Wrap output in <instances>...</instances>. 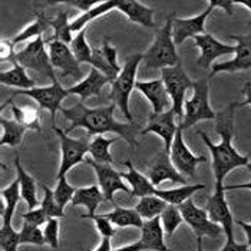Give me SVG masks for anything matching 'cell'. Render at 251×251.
I'll list each match as a JSON object with an SVG mask.
<instances>
[{"label": "cell", "mask_w": 251, "mask_h": 251, "mask_svg": "<svg viewBox=\"0 0 251 251\" xmlns=\"http://www.w3.org/2000/svg\"><path fill=\"white\" fill-rule=\"evenodd\" d=\"M208 4H210V6H213L214 9H215V7H221L224 12H227V15H230V16H231L232 13H234L235 1H232V0H210V1H208Z\"/></svg>", "instance_id": "681fc988"}, {"label": "cell", "mask_w": 251, "mask_h": 251, "mask_svg": "<svg viewBox=\"0 0 251 251\" xmlns=\"http://www.w3.org/2000/svg\"><path fill=\"white\" fill-rule=\"evenodd\" d=\"M95 251H114L112 250V244H111V238L103 237L102 241H100V244L98 246Z\"/></svg>", "instance_id": "9f6ffc18"}, {"label": "cell", "mask_w": 251, "mask_h": 251, "mask_svg": "<svg viewBox=\"0 0 251 251\" xmlns=\"http://www.w3.org/2000/svg\"><path fill=\"white\" fill-rule=\"evenodd\" d=\"M12 114L15 116V121H18L23 126H26L29 131H40L39 125V114L36 109L30 106H18L15 103H10Z\"/></svg>", "instance_id": "74e56055"}, {"label": "cell", "mask_w": 251, "mask_h": 251, "mask_svg": "<svg viewBox=\"0 0 251 251\" xmlns=\"http://www.w3.org/2000/svg\"><path fill=\"white\" fill-rule=\"evenodd\" d=\"M111 83V80L105 76L102 72H99L95 68H91L89 75L82 79L80 82H77L76 85L68 88L69 95H79L80 102H85L88 98L99 97L103 86Z\"/></svg>", "instance_id": "7402d4cb"}, {"label": "cell", "mask_w": 251, "mask_h": 251, "mask_svg": "<svg viewBox=\"0 0 251 251\" xmlns=\"http://www.w3.org/2000/svg\"><path fill=\"white\" fill-rule=\"evenodd\" d=\"M243 92L246 95V99L244 102H238V108H243V106H247V105H251V83L247 82L243 88Z\"/></svg>", "instance_id": "db71d44e"}, {"label": "cell", "mask_w": 251, "mask_h": 251, "mask_svg": "<svg viewBox=\"0 0 251 251\" xmlns=\"http://www.w3.org/2000/svg\"><path fill=\"white\" fill-rule=\"evenodd\" d=\"M161 79L165 85L168 97L171 99V109L176 115L178 125L184 118V105H185V94L188 89H193L194 82L185 74L182 63L174 68H165L161 71Z\"/></svg>", "instance_id": "8992f818"}, {"label": "cell", "mask_w": 251, "mask_h": 251, "mask_svg": "<svg viewBox=\"0 0 251 251\" xmlns=\"http://www.w3.org/2000/svg\"><path fill=\"white\" fill-rule=\"evenodd\" d=\"M99 3L100 1H95V0H72V1H66V4L76 7L79 10H82L83 13L89 12L91 9H94Z\"/></svg>", "instance_id": "c3c4849f"}, {"label": "cell", "mask_w": 251, "mask_h": 251, "mask_svg": "<svg viewBox=\"0 0 251 251\" xmlns=\"http://www.w3.org/2000/svg\"><path fill=\"white\" fill-rule=\"evenodd\" d=\"M18 95H25V97L32 98L38 102V105L42 109L49 111L52 125L55 126V119H56V112L62 109L60 103L65 98L69 97L68 89H65L58 80L52 82L49 86H42V88H32V89H25V91H13L10 99H13Z\"/></svg>", "instance_id": "9c48e42d"}, {"label": "cell", "mask_w": 251, "mask_h": 251, "mask_svg": "<svg viewBox=\"0 0 251 251\" xmlns=\"http://www.w3.org/2000/svg\"><path fill=\"white\" fill-rule=\"evenodd\" d=\"M55 198L58 201L59 207L62 210H65L66 204L68 202H72V198L76 193V188H74L68 181H66V176L58 179V184H56V188H55Z\"/></svg>", "instance_id": "ee69618b"}, {"label": "cell", "mask_w": 251, "mask_h": 251, "mask_svg": "<svg viewBox=\"0 0 251 251\" xmlns=\"http://www.w3.org/2000/svg\"><path fill=\"white\" fill-rule=\"evenodd\" d=\"M114 251H145V246L142 244V241H136V243H131V244H126V246H122V247H118Z\"/></svg>", "instance_id": "f5cc1de1"}, {"label": "cell", "mask_w": 251, "mask_h": 251, "mask_svg": "<svg viewBox=\"0 0 251 251\" xmlns=\"http://www.w3.org/2000/svg\"><path fill=\"white\" fill-rule=\"evenodd\" d=\"M249 244H241V243H237L234 238H227L224 247L218 251H249Z\"/></svg>", "instance_id": "f907efd6"}, {"label": "cell", "mask_w": 251, "mask_h": 251, "mask_svg": "<svg viewBox=\"0 0 251 251\" xmlns=\"http://www.w3.org/2000/svg\"><path fill=\"white\" fill-rule=\"evenodd\" d=\"M194 46L198 48L201 50V55L198 58V65L204 69H210L213 68V63L215 59L221 58L224 55H231L235 53V46L231 45H226L223 42H220L218 39H215L211 33H205V35H200L194 38Z\"/></svg>", "instance_id": "ac0fdd59"}, {"label": "cell", "mask_w": 251, "mask_h": 251, "mask_svg": "<svg viewBox=\"0 0 251 251\" xmlns=\"http://www.w3.org/2000/svg\"><path fill=\"white\" fill-rule=\"evenodd\" d=\"M22 218H23V223H27V224H30V226H36V227H40V226L46 224L48 220H49L48 214L45 213L42 208L30 210V211L23 214Z\"/></svg>", "instance_id": "7dc6e473"}, {"label": "cell", "mask_w": 251, "mask_h": 251, "mask_svg": "<svg viewBox=\"0 0 251 251\" xmlns=\"http://www.w3.org/2000/svg\"><path fill=\"white\" fill-rule=\"evenodd\" d=\"M148 178L155 187H158L159 184H162L165 181H170L173 184L187 185L185 184L187 179L175 168L173 161H171V156L165 151L158 152L154 156V159L150 162V165H148Z\"/></svg>", "instance_id": "2e32d148"}, {"label": "cell", "mask_w": 251, "mask_h": 251, "mask_svg": "<svg viewBox=\"0 0 251 251\" xmlns=\"http://www.w3.org/2000/svg\"><path fill=\"white\" fill-rule=\"evenodd\" d=\"M50 32L49 23H48V16L45 15V12H39L36 15V20L33 23H30L29 26H26L20 33H18L15 38L12 39L13 45H19L25 40H33V39L43 36V33Z\"/></svg>", "instance_id": "e575fe53"}, {"label": "cell", "mask_w": 251, "mask_h": 251, "mask_svg": "<svg viewBox=\"0 0 251 251\" xmlns=\"http://www.w3.org/2000/svg\"><path fill=\"white\" fill-rule=\"evenodd\" d=\"M1 197L4 200V213L1 214V226H12V217L16 211V205L22 198L20 182L16 178L10 185L1 190Z\"/></svg>", "instance_id": "1f68e13d"}, {"label": "cell", "mask_w": 251, "mask_h": 251, "mask_svg": "<svg viewBox=\"0 0 251 251\" xmlns=\"http://www.w3.org/2000/svg\"><path fill=\"white\" fill-rule=\"evenodd\" d=\"M135 89L147 98L152 106L155 115L164 114V111L170 106V97L165 89L162 79H152L145 82H136Z\"/></svg>", "instance_id": "44dd1931"}, {"label": "cell", "mask_w": 251, "mask_h": 251, "mask_svg": "<svg viewBox=\"0 0 251 251\" xmlns=\"http://www.w3.org/2000/svg\"><path fill=\"white\" fill-rule=\"evenodd\" d=\"M71 49L79 63H91L94 49L86 42V29L80 30L74 36V40L71 43Z\"/></svg>", "instance_id": "f35d334b"}, {"label": "cell", "mask_w": 251, "mask_h": 251, "mask_svg": "<svg viewBox=\"0 0 251 251\" xmlns=\"http://www.w3.org/2000/svg\"><path fill=\"white\" fill-rule=\"evenodd\" d=\"M115 141L116 138H105L102 135L95 136L89 147L91 158L98 164H108V165L114 164V158L109 152V148Z\"/></svg>", "instance_id": "8d00e7d4"}, {"label": "cell", "mask_w": 251, "mask_h": 251, "mask_svg": "<svg viewBox=\"0 0 251 251\" xmlns=\"http://www.w3.org/2000/svg\"><path fill=\"white\" fill-rule=\"evenodd\" d=\"M142 59H144L142 53H135V55L128 56L125 59V63L122 66L119 76L116 77L115 82L111 85L109 99L122 111L124 116L129 121V124H134V116L129 109V98H131L132 91L135 89L136 72Z\"/></svg>", "instance_id": "277c9868"}, {"label": "cell", "mask_w": 251, "mask_h": 251, "mask_svg": "<svg viewBox=\"0 0 251 251\" xmlns=\"http://www.w3.org/2000/svg\"><path fill=\"white\" fill-rule=\"evenodd\" d=\"M171 161L174 164V167L182 175L187 176H195V170L198 164L207 162L205 156H197L194 155L190 148L187 147V144L184 142V136H182V129L178 126L176 135L174 138L173 147H171Z\"/></svg>", "instance_id": "9a60e30c"}, {"label": "cell", "mask_w": 251, "mask_h": 251, "mask_svg": "<svg viewBox=\"0 0 251 251\" xmlns=\"http://www.w3.org/2000/svg\"><path fill=\"white\" fill-rule=\"evenodd\" d=\"M243 230L246 232V237H247V244L251 247V224H247V223H244V221H241V220H237L235 221Z\"/></svg>", "instance_id": "11a10c76"}, {"label": "cell", "mask_w": 251, "mask_h": 251, "mask_svg": "<svg viewBox=\"0 0 251 251\" xmlns=\"http://www.w3.org/2000/svg\"><path fill=\"white\" fill-rule=\"evenodd\" d=\"M175 118H176V115L173 112V109H170L164 114H159V115L152 114L148 119L147 126L141 131V134L142 135L155 134V135L159 136L164 141V151L170 154L174 138L176 135V131H178V126H179V125H176Z\"/></svg>", "instance_id": "e0dca14e"}, {"label": "cell", "mask_w": 251, "mask_h": 251, "mask_svg": "<svg viewBox=\"0 0 251 251\" xmlns=\"http://www.w3.org/2000/svg\"><path fill=\"white\" fill-rule=\"evenodd\" d=\"M181 215L184 218V221L193 228V231L200 235V237H211L217 238L221 235V232L224 231L221 226L215 224L210 220L207 210L200 208L193 198H190L188 201L182 202L181 205H178Z\"/></svg>", "instance_id": "30bf717a"}, {"label": "cell", "mask_w": 251, "mask_h": 251, "mask_svg": "<svg viewBox=\"0 0 251 251\" xmlns=\"http://www.w3.org/2000/svg\"><path fill=\"white\" fill-rule=\"evenodd\" d=\"M193 95L185 100L184 105V118L179 124V128L182 131L188 129L198 124L200 121H215L217 112L210 105V86L208 79L202 77L198 80H194Z\"/></svg>", "instance_id": "5b68a950"}, {"label": "cell", "mask_w": 251, "mask_h": 251, "mask_svg": "<svg viewBox=\"0 0 251 251\" xmlns=\"http://www.w3.org/2000/svg\"><path fill=\"white\" fill-rule=\"evenodd\" d=\"M116 6H118V0L100 1V3H99L98 6H95L94 9H91V10L86 12V13H82L79 18H76L74 22H71V29H72V32H74V33H79L80 30L85 29V26H86L89 22H92V20L97 19L99 16H102V15L111 12L112 9H116Z\"/></svg>", "instance_id": "836d02e7"}, {"label": "cell", "mask_w": 251, "mask_h": 251, "mask_svg": "<svg viewBox=\"0 0 251 251\" xmlns=\"http://www.w3.org/2000/svg\"><path fill=\"white\" fill-rule=\"evenodd\" d=\"M125 165L128 167L126 173H121L122 178L131 185V195L129 197H148V195H155L156 193V187L150 181V178H147L144 174H141L135 167L132 165V162L128 159L125 162Z\"/></svg>", "instance_id": "d4e9b609"}, {"label": "cell", "mask_w": 251, "mask_h": 251, "mask_svg": "<svg viewBox=\"0 0 251 251\" xmlns=\"http://www.w3.org/2000/svg\"><path fill=\"white\" fill-rule=\"evenodd\" d=\"M89 65H92V68L98 69L99 72H102L108 77L111 80V85L115 82L116 77L119 76V74L122 71V68L118 63L116 49L109 43L108 38H105L100 49H94Z\"/></svg>", "instance_id": "ffe728a7"}, {"label": "cell", "mask_w": 251, "mask_h": 251, "mask_svg": "<svg viewBox=\"0 0 251 251\" xmlns=\"http://www.w3.org/2000/svg\"><path fill=\"white\" fill-rule=\"evenodd\" d=\"M85 162L94 168L95 174L98 178V185L100 188V191L103 194L105 200L112 202V205L116 207L118 204L115 202V193L116 191H124L125 194H129L131 195V188L126 187L124 182H122V175L121 173H118L116 170H114L111 165L108 164H98L95 162L92 158H86Z\"/></svg>", "instance_id": "8fae6325"}, {"label": "cell", "mask_w": 251, "mask_h": 251, "mask_svg": "<svg viewBox=\"0 0 251 251\" xmlns=\"http://www.w3.org/2000/svg\"><path fill=\"white\" fill-rule=\"evenodd\" d=\"M205 210L210 220L223 227L227 238H234V217L226 200V190L223 182H215V191L208 198Z\"/></svg>", "instance_id": "7c38bea8"}, {"label": "cell", "mask_w": 251, "mask_h": 251, "mask_svg": "<svg viewBox=\"0 0 251 251\" xmlns=\"http://www.w3.org/2000/svg\"><path fill=\"white\" fill-rule=\"evenodd\" d=\"M20 246V232L12 226H0V249L1 251H18Z\"/></svg>", "instance_id": "7bdbcfd3"}, {"label": "cell", "mask_w": 251, "mask_h": 251, "mask_svg": "<svg viewBox=\"0 0 251 251\" xmlns=\"http://www.w3.org/2000/svg\"><path fill=\"white\" fill-rule=\"evenodd\" d=\"M214 10L213 6L208 4V7L194 16V18H188V19H178L174 18L173 22V38H174L175 45H181L184 43L187 39L195 38L200 35H205V20L211 15Z\"/></svg>", "instance_id": "d6986e66"}, {"label": "cell", "mask_w": 251, "mask_h": 251, "mask_svg": "<svg viewBox=\"0 0 251 251\" xmlns=\"http://www.w3.org/2000/svg\"><path fill=\"white\" fill-rule=\"evenodd\" d=\"M226 191L231 190H251V182H244V184H237V185H224Z\"/></svg>", "instance_id": "6f0895ef"}, {"label": "cell", "mask_w": 251, "mask_h": 251, "mask_svg": "<svg viewBox=\"0 0 251 251\" xmlns=\"http://www.w3.org/2000/svg\"><path fill=\"white\" fill-rule=\"evenodd\" d=\"M164 227L161 223V217L152 220H144V226L141 228V241L145 246L147 251H171L164 240Z\"/></svg>", "instance_id": "603a6c76"}, {"label": "cell", "mask_w": 251, "mask_h": 251, "mask_svg": "<svg viewBox=\"0 0 251 251\" xmlns=\"http://www.w3.org/2000/svg\"><path fill=\"white\" fill-rule=\"evenodd\" d=\"M168 205L170 204L165 202L164 200H161L159 197L148 195V197L139 198V202L136 204L135 210L144 220H152L156 217H161V214L164 213V210Z\"/></svg>", "instance_id": "d590c367"}, {"label": "cell", "mask_w": 251, "mask_h": 251, "mask_svg": "<svg viewBox=\"0 0 251 251\" xmlns=\"http://www.w3.org/2000/svg\"><path fill=\"white\" fill-rule=\"evenodd\" d=\"M112 224L116 227H135L142 228L144 226V218L138 214L135 208H124L116 205L111 213L103 214Z\"/></svg>", "instance_id": "4dcf8cb0"}, {"label": "cell", "mask_w": 251, "mask_h": 251, "mask_svg": "<svg viewBox=\"0 0 251 251\" xmlns=\"http://www.w3.org/2000/svg\"><path fill=\"white\" fill-rule=\"evenodd\" d=\"M19 232L20 244H33V246H39V247H43L46 244L45 234L36 226H30L27 223H23Z\"/></svg>", "instance_id": "b9f144b4"}, {"label": "cell", "mask_w": 251, "mask_h": 251, "mask_svg": "<svg viewBox=\"0 0 251 251\" xmlns=\"http://www.w3.org/2000/svg\"><path fill=\"white\" fill-rule=\"evenodd\" d=\"M40 188L43 191V200L40 201V208L48 214L49 218L65 217V211L59 207L58 201L55 198V193L48 185H43V184H40Z\"/></svg>", "instance_id": "ab89813d"}, {"label": "cell", "mask_w": 251, "mask_h": 251, "mask_svg": "<svg viewBox=\"0 0 251 251\" xmlns=\"http://www.w3.org/2000/svg\"><path fill=\"white\" fill-rule=\"evenodd\" d=\"M237 108H238V102H231L221 112H217L215 132L221 136L220 144H214L205 132H202L200 129L197 131V134L201 136L202 142L207 145V148L211 152L215 182L224 184L226 176L230 174L232 170H235L238 167H247L250 164V155L238 154V151L232 145L234 114H235Z\"/></svg>", "instance_id": "6da1fadb"}, {"label": "cell", "mask_w": 251, "mask_h": 251, "mask_svg": "<svg viewBox=\"0 0 251 251\" xmlns=\"http://www.w3.org/2000/svg\"><path fill=\"white\" fill-rule=\"evenodd\" d=\"M0 124H1V139H0V145H9L12 148H16L22 144V139L26 131H29L26 126H23L15 119H6V118H0Z\"/></svg>", "instance_id": "d6a6232c"}, {"label": "cell", "mask_w": 251, "mask_h": 251, "mask_svg": "<svg viewBox=\"0 0 251 251\" xmlns=\"http://www.w3.org/2000/svg\"><path fill=\"white\" fill-rule=\"evenodd\" d=\"M249 251H251V249H250V250H249Z\"/></svg>", "instance_id": "6125c7cd"}, {"label": "cell", "mask_w": 251, "mask_h": 251, "mask_svg": "<svg viewBox=\"0 0 251 251\" xmlns=\"http://www.w3.org/2000/svg\"><path fill=\"white\" fill-rule=\"evenodd\" d=\"M13 66L9 71H1L0 74V82L1 85L16 88L18 91H25V89H32L35 86V80L26 74V69L19 65L18 62H12Z\"/></svg>", "instance_id": "83f0119b"}, {"label": "cell", "mask_w": 251, "mask_h": 251, "mask_svg": "<svg viewBox=\"0 0 251 251\" xmlns=\"http://www.w3.org/2000/svg\"><path fill=\"white\" fill-rule=\"evenodd\" d=\"M1 60H10L15 56V52H13V43L12 42H6V40H1Z\"/></svg>", "instance_id": "816d5d0a"}, {"label": "cell", "mask_w": 251, "mask_h": 251, "mask_svg": "<svg viewBox=\"0 0 251 251\" xmlns=\"http://www.w3.org/2000/svg\"><path fill=\"white\" fill-rule=\"evenodd\" d=\"M115 108V103L102 108H88L85 102H77L76 105L71 108H62L60 112L72 124L65 132L69 134L76 128H85L86 134L89 136L103 135L106 132H112L124 138L131 147H136L138 142L135 139V132L138 125L118 122L114 118Z\"/></svg>", "instance_id": "7a4b0ae2"}, {"label": "cell", "mask_w": 251, "mask_h": 251, "mask_svg": "<svg viewBox=\"0 0 251 251\" xmlns=\"http://www.w3.org/2000/svg\"><path fill=\"white\" fill-rule=\"evenodd\" d=\"M106 201L103 194L100 191L99 185H89V187H83V188H76V193L72 198V205L77 207L82 205L88 210V214H82V217H91L94 214H97L98 207Z\"/></svg>", "instance_id": "484cf974"}, {"label": "cell", "mask_w": 251, "mask_h": 251, "mask_svg": "<svg viewBox=\"0 0 251 251\" xmlns=\"http://www.w3.org/2000/svg\"><path fill=\"white\" fill-rule=\"evenodd\" d=\"M116 9L122 12L124 15H126V18L134 23H138L144 27H155L154 9L142 4L141 1L121 0L118 1Z\"/></svg>", "instance_id": "cb8c5ba5"}, {"label": "cell", "mask_w": 251, "mask_h": 251, "mask_svg": "<svg viewBox=\"0 0 251 251\" xmlns=\"http://www.w3.org/2000/svg\"><path fill=\"white\" fill-rule=\"evenodd\" d=\"M52 129L56 132L60 141V167H59L56 179H60L80 162H85V155L89 152V138L88 134L82 135L80 138H71L65 131H62L56 125L52 126Z\"/></svg>", "instance_id": "52a82bcc"}, {"label": "cell", "mask_w": 251, "mask_h": 251, "mask_svg": "<svg viewBox=\"0 0 251 251\" xmlns=\"http://www.w3.org/2000/svg\"><path fill=\"white\" fill-rule=\"evenodd\" d=\"M15 167H16V174H18V179L20 182L22 200L27 204L29 211L35 210L39 205L38 194H36V181L32 175H29L25 171V168L20 164L19 156H16V159H15Z\"/></svg>", "instance_id": "4316f807"}, {"label": "cell", "mask_w": 251, "mask_h": 251, "mask_svg": "<svg viewBox=\"0 0 251 251\" xmlns=\"http://www.w3.org/2000/svg\"><path fill=\"white\" fill-rule=\"evenodd\" d=\"M235 4H240V6H246L247 9H250L251 10V0L250 1H247V0H244V1H235ZM251 25V22H250Z\"/></svg>", "instance_id": "91938a15"}, {"label": "cell", "mask_w": 251, "mask_h": 251, "mask_svg": "<svg viewBox=\"0 0 251 251\" xmlns=\"http://www.w3.org/2000/svg\"><path fill=\"white\" fill-rule=\"evenodd\" d=\"M69 18V13L66 10H60L58 12V15L55 18H48V23H49V27L53 33V36L46 40L48 42H52V40H59V42H63L66 45H71L74 36H72V29H71V22L68 20Z\"/></svg>", "instance_id": "f546056e"}, {"label": "cell", "mask_w": 251, "mask_h": 251, "mask_svg": "<svg viewBox=\"0 0 251 251\" xmlns=\"http://www.w3.org/2000/svg\"><path fill=\"white\" fill-rule=\"evenodd\" d=\"M175 16H170L165 25L158 29L152 45L144 53V65L147 69H165L178 66L181 59L176 53V45L173 38V22Z\"/></svg>", "instance_id": "3957f363"}, {"label": "cell", "mask_w": 251, "mask_h": 251, "mask_svg": "<svg viewBox=\"0 0 251 251\" xmlns=\"http://www.w3.org/2000/svg\"><path fill=\"white\" fill-rule=\"evenodd\" d=\"M80 218H89V220H94V223H95V226H97V228H98V232L100 234V237H102V238H103V237L112 238V237L116 234V230L112 227V223H111L106 217H103V214H102V215L94 214V215H91V217H82V215H80Z\"/></svg>", "instance_id": "f6af8a7d"}, {"label": "cell", "mask_w": 251, "mask_h": 251, "mask_svg": "<svg viewBox=\"0 0 251 251\" xmlns=\"http://www.w3.org/2000/svg\"><path fill=\"white\" fill-rule=\"evenodd\" d=\"M45 240L46 244H49L52 249H58L59 247V220L58 218H49L48 223L45 224Z\"/></svg>", "instance_id": "bcb514c9"}, {"label": "cell", "mask_w": 251, "mask_h": 251, "mask_svg": "<svg viewBox=\"0 0 251 251\" xmlns=\"http://www.w3.org/2000/svg\"><path fill=\"white\" fill-rule=\"evenodd\" d=\"M46 40L43 36L30 40L25 49L16 52L12 62H18L25 69H30L38 72L39 75L49 77L52 82L58 80L55 76V69L50 63L49 52H46Z\"/></svg>", "instance_id": "ba28073f"}, {"label": "cell", "mask_w": 251, "mask_h": 251, "mask_svg": "<svg viewBox=\"0 0 251 251\" xmlns=\"http://www.w3.org/2000/svg\"><path fill=\"white\" fill-rule=\"evenodd\" d=\"M197 251H204V247H202V237L197 235Z\"/></svg>", "instance_id": "680465c9"}, {"label": "cell", "mask_w": 251, "mask_h": 251, "mask_svg": "<svg viewBox=\"0 0 251 251\" xmlns=\"http://www.w3.org/2000/svg\"><path fill=\"white\" fill-rule=\"evenodd\" d=\"M246 168H247V170H249V171H250V173H251V162H250V164H249V165H247V167H246Z\"/></svg>", "instance_id": "94428289"}, {"label": "cell", "mask_w": 251, "mask_h": 251, "mask_svg": "<svg viewBox=\"0 0 251 251\" xmlns=\"http://www.w3.org/2000/svg\"><path fill=\"white\" fill-rule=\"evenodd\" d=\"M230 39L237 42L235 56L223 63H215L211 68V75L214 76L220 72H238L251 69V33L250 35H231Z\"/></svg>", "instance_id": "5bb4252c"}, {"label": "cell", "mask_w": 251, "mask_h": 251, "mask_svg": "<svg viewBox=\"0 0 251 251\" xmlns=\"http://www.w3.org/2000/svg\"><path fill=\"white\" fill-rule=\"evenodd\" d=\"M48 48L53 69H59L62 72V76H71L76 80L82 79L83 72L80 69V63L75 58L71 46L59 40H52L48 42Z\"/></svg>", "instance_id": "4fadbf2b"}, {"label": "cell", "mask_w": 251, "mask_h": 251, "mask_svg": "<svg viewBox=\"0 0 251 251\" xmlns=\"http://www.w3.org/2000/svg\"><path fill=\"white\" fill-rule=\"evenodd\" d=\"M205 190L204 184H193V185H181L178 188H171V190H158L155 195L168 202L170 205H181L182 202L188 201L197 191Z\"/></svg>", "instance_id": "f1b7e54d"}, {"label": "cell", "mask_w": 251, "mask_h": 251, "mask_svg": "<svg viewBox=\"0 0 251 251\" xmlns=\"http://www.w3.org/2000/svg\"><path fill=\"white\" fill-rule=\"evenodd\" d=\"M184 221L181 211L176 205H168L164 213L161 214V223L164 227V231L168 237H171L175 232V230L181 226V223Z\"/></svg>", "instance_id": "60d3db41"}]
</instances>
